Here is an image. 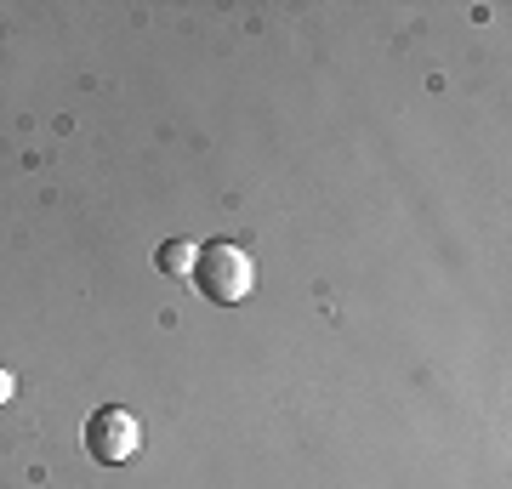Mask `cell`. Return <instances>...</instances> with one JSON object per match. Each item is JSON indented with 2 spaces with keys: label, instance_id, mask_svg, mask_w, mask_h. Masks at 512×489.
<instances>
[{
  "label": "cell",
  "instance_id": "cell-4",
  "mask_svg": "<svg viewBox=\"0 0 512 489\" xmlns=\"http://www.w3.org/2000/svg\"><path fill=\"white\" fill-rule=\"evenodd\" d=\"M18 399V376H12V370H6V364H0V410H6V404Z\"/></svg>",
  "mask_w": 512,
  "mask_h": 489
},
{
  "label": "cell",
  "instance_id": "cell-2",
  "mask_svg": "<svg viewBox=\"0 0 512 489\" xmlns=\"http://www.w3.org/2000/svg\"><path fill=\"white\" fill-rule=\"evenodd\" d=\"M137 450H143V421L131 416L126 404L92 410V421H86V455H92V461L126 467V461H137Z\"/></svg>",
  "mask_w": 512,
  "mask_h": 489
},
{
  "label": "cell",
  "instance_id": "cell-3",
  "mask_svg": "<svg viewBox=\"0 0 512 489\" xmlns=\"http://www.w3.org/2000/svg\"><path fill=\"white\" fill-rule=\"evenodd\" d=\"M160 273H171V279H183V273H194V262H200V245H188V239H171V245H160Z\"/></svg>",
  "mask_w": 512,
  "mask_h": 489
},
{
  "label": "cell",
  "instance_id": "cell-1",
  "mask_svg": "<svg viewBox=\"0 0 512 489\" xmlns=\"http://www.w3.org/2000/svg\"><path fill=\"white\" fill-rule=\"evenodd\" d=\"M194 279H200L205 302H217V308H239V302L256 290V262H251L245 245H234V239H211V245H200Z\"/></svg>",
  "mask_w": 512,
  "mask_h": 489
}]
</instances>
